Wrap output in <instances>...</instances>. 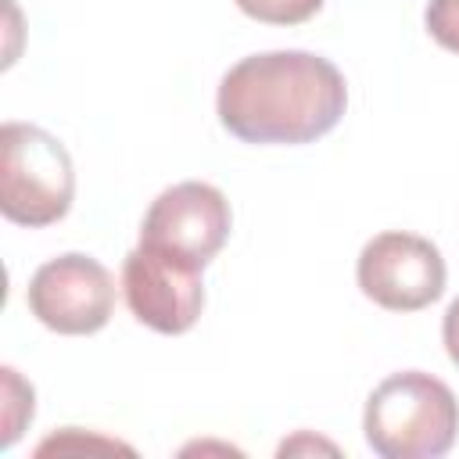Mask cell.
I'll use <instances>...</instances> for the list:
<instances>
[{
    "mask_svg": "<svg viewBox=\"0 0 459 459\" xmlns=\"http://www.w3.org/2000/svg\"><path fill=\"white\" fill-rule=\"evenodd\" d=\"M219 122L244 143H312L348 108L333 61L308 50H269L237 61L219 82Z\"/></svg>",
    "mask_w": 459,
    "mask_h": 459,
    "instance_id": "6da1fadb",
    "label": "cell"
},
{
    "mask_svg": "<svg viewBox=\"0 0 459 459\" xmlns=\"http://www.w3.org/2000/svg\"><path fill=\"white\" fill-rule=\"evenodd\" d=\"M359 290L387 312H420L445 290L441 251L416 233L387 230L366 240L355 262Z\"/></svg>",
    "mask_w": 459,
    "mask_h": 459,
    "instance_id": "5b68a950",
    "label": "cell"
},
{
    "mask_svg": "<svg viewBox=\"0 0 459 459\" xmlns=\"http://www.w3.org/2000/svg\"><path fill=\"white\" fill-rule=\"evenodd\" d=\"M0 373H4V437H0V445L11 448L14 437L22 434V427L32 420L36 405H32V387L11 366H4Z\"/></svg>",
    "mask_w": 459,
    "mask_h": 459,
    "instance_id": "ba28073f",
    "label": "cell"
},
{
    "mask_svg": "<svg viewBox=\"0 0 459 459\" xmlns=\"http://www.w3.org/2000/svg\"><path fill=\"white\" fill-rule=\"evenodd\" d=\"M441 337H445V348H448V359L459 366V298L445 308V319H441Z\"/></svg>",
    "mask_w": 459,
    "mask_h": 459,
    "instance_id": "8fae6325",
    "label": "cell"
},
{
    "mask_svg": "<svg viewBox=\"0 0 459 459\" xmlns=\"http://www.w3.org/2000/svg\"><path fill=\"white\" fill-rule=\"evenodd\" d=\"M362 430L380 459H437L459 434V402L423 369L391 373L366 398Z\"/></svg>",
    "mask_w": 459,
    "mask_h": 459,
    "instance_id": "7a4b0ae2",
    "label": "cell"
},
{
    "mask_svg": "<svg viewBox=\"0 0 459 459\" xmlns=\"http://www.w3.org/2000/svg\"><path fill=\"white\" fill-rule=\"evenodd\" d=\"M423 22L434 43L459 54V0H430L423 11Z\"/></svg>",
    "mask_w": 459,
    "mask_h": 459,
    "instance_id": "30bf717a",
    "label": "cell"
},
{
    "mask_svg": "<svg viewBox=\"0 0 459 459\" xmlns=\"http://www.w3.org/2000/svg\"><path fill=\"white\" fill-rule=\"evenodd\" d=\"M75 197L72 154L32 122L0 126V212L7 222L39 230L68 215Z\"/></svg>",
    "mask_w": 459,
    "mask_h": 459,
    "instance_id": "3957f363",
    "label": "cell"
},
{
    "mask_svg": "<svg viewBox=\"0 0 459 459\" xmlns=\"http://www.w3.org/2000/svg\"><path fill=\"white\" fill-rule=\"evenodd\" d=\"M230 226L233 215L226 194L212 183L183 179L151 201L140 226V240L176 251L197 265H208L222 251Z\"/></svg>",
    "mask_w": 459,
    "mask_h": 459,
    "instance_id": "52a82bcc",
    "label": "cell"
},
{
    "mask_svg": "<svg viewBox=\"0 0 459 459\" xmlns=\"http://www.w3.org/2000/svg\"><path fill=\"white\" fill-rule=\"evenodd\" d=\"M25 301L47 330L82 337L108 326L115 312V280L97 258L68 251L32 273Z\"/></svg>",
    "mask_w": 459,
    "mask_h": 459,
    "instance_id": "8992f818",
    "label": "cell"
},
{
    "mask_svg": "<svg viewBox=\"0 0 459 459\" xmlns=\"http://www.w3.org/2000/svg\"><path fill=\"white\" fill-rule=\"evenodd\" d=\"M201 269L204 265L176 251L140 240L122 262V294L129 312L154 333H186L204 308Z\"/></svg>",
    "mask_w": 459,
    "mask_h": 459,
    "instance_id": "277c9868",
    "label": "cell"
},
{
    "mask_svg": "<svg viewBox=\"0 0 459 459\" xmlns=\"http://www.w3.org/2000/svg\"><path fill=\"white\" fill-rule=\"evenodd\" d=\"M237 7L265 25H301L323 7V0H237Z\"/></svg>",
    "mask_w": 459,
    "mask_h": 459,
    "instance_id": "9c48e42d",
    "label": "cell"
}]
</instances>
